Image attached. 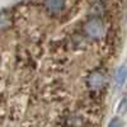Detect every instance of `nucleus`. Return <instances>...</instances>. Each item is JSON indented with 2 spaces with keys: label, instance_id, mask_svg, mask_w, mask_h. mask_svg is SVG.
Listing matches in <instances>:
<instances>
[{
  "label": "nucleus",
  "instance_id": "obj_2",
  "mask_svg": "<svg viewBox=\"0 0 127 127\" xmlns=\"http://www.w3.org/2000/svg\"><path fill=\"white\" fill-rule=\"evenodd\" d=\"M108 127H123V123L120 118H113L111 123L108 125Z\"/></svg>",
  "mask_w": 127,
  "mask_h": 127
},
{
  "label": "nucleus",
  "instance_id": "obj_1",
  "mask_svg": "<svg viewBox=\"0 0 127 127\" xmlns=\"http://www.w3.org/2000/svg\"><path fill=\"white\" fill-rule=\"evenodd\" d=\"M125 75H126V70H125V67H121L117 72H116V80H117L120 84H122L125 78H126Z\"/></svg>",
  "mask_w": 127,
  "mask_h": 127
}]
</instances>
